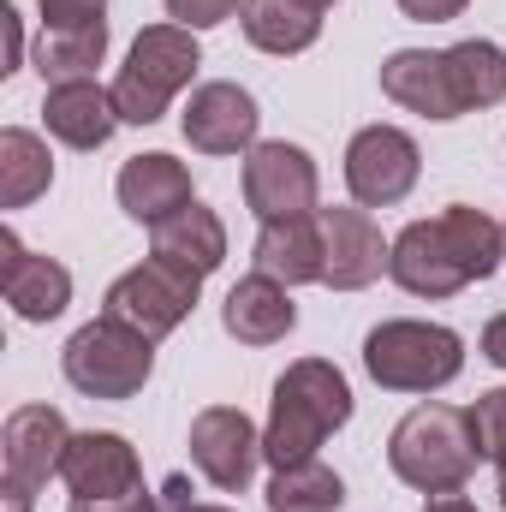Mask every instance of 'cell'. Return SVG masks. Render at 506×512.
I'll return each instance as SVG.
<instances>
[{"label":"cell","instance_id":"1","mask_svg":"<svg viewBox=\"0 0 506 512\" xmlns=\"http://www.w3.org/2000/svg\"><path fill=\"white\" fill-rule=\"evenodd\" d=\"M506 262L501 227L471 209V203H453L441 209L435 221H411L393 251H387V274L411 292V298H453L477 280H489Z\"/></svg>","mask_w":506,"mask_h":512},{"label":"cell","instance_id":"2","mask_svg":"<svg viewBox=\"0 0 506 512\" xmlns=\"http://www.w3.org/2000/svg\"><path fill=\"white\" fill-rule=\"evenodd\" d=\"M352 423V387L328 358H298L286 364V376L274 382L268 405V429H262V459L274 471L316 459V447Z\"/></svg>","mask_w":506,"mask_h":512},{"label":"cell","instance_id":"3","mask_svg":"<svg viewBox=\"0 0 506 512\" xmlns=\"http://www.w3.org/2000/svg\"><path fill=\"white\" fill-rule=\"evenodd\" d=\"M387 465L405 489L423 495H453L465 489V477L477 471V441H471V417L453 405H417L393 423L387 435Z\"/></svg>","mask_w":506,"mask_h":512},{"label":"cell","instance_id":"4","mask_svg":"<svg viewBox=\"0 0 506 512\" xmlns=\"http://www.w3.org/2000/svg\"><path fill=\"white\" fill-rule=\"evenodd\" d=\"M197 66H203L197 30H185V24H149V30H137L126 66L114 78V114H120V126H155L167 114V102L197 78Z\"/></svg>","mask_w":506,"mask_h":512},{"label":"cell","instance_id":"5","mask_svg":"<svg viewBox=\"0 0 506 512\" xmlns=\"http://www.w3.org/2000/svg\"><path fill=\"white\" fill-rule=\"evenodd\" d=\"M364 370L387 393H435L465 370V340L441 322H381L364 334Z\"/></svg>","mask_w":506,"mask_h":512},{"label":"cell","instance_id":"6","mask_svg":"<svg viewBox=\"0 0 506 512\" xmlns=\"http://www.w3.org/2000/svg\"><path fill=\"white\" fill-rule=\"evenodd\" d=\"M60 370L84 399H137L155 370V340H143L137 328L114 322V316H96L66 340Z\"/></svg>","mask_w":506,"mask_h":512},{"label":"cell","instance_id":"7","mask_svg":"<svg viewBox=\"0 0 506 512\" xmlns=\"http://www.w3.org/2000/svg\"><path fill=\"white\" fill-rule=\"evenodd\" d=\"M197 292H203V274H191V268H179V262H167V256H149V262L126 268V274L108 286L102 316L137 328L143 340H167V334L197 310Z\"/></svg>","mask_w":506,"mask_h":512},{"label":"cell","instance_id":"8","mask_svg":"<svg viewBox=\"0 0 506 512\" xmlns=\"http://www.w3.org/2000/svg\"><path fill=\"white\" fill-rule=\"evenodd\" d=\"M423 173V149L417 137L399 126H364L346 143V191L358 209H393L411 197Z\"/></svg>","mask_w":506,"mask_h":512},{"label":"cell","instance_id":"9","mask_svg":"<svg viewBox=\"0 0 506 512\" xmlns=\"http://www.w3.org/2000/svg\"><path fill=\"white\" fill-rule=\"evenodd\" d=\"M316 197H322V173H316L310 149H298L286 137H268V143L245 149V203H251L256 221L316 215Z\"/></svg>","mask_w":506,"mask_h":512},{"label":"cell","instance_id":"10","mask_svg":"<svg viewBox=\"0 0 506 512\" xmlns=\"http://www.w3.org/2000/svg\"><path fill=\"white\" fill-rule=\"evenodd\" d=\"M191 465L221 489V495H245L262 465V429L239 405H203L191 417Z\"/></svg>","mask_w":506,"mask_h":512},{"label":"cell","instance_id":"11","mask_svg":"<svg viewBox=\"0 0 506 512\" xmlns=\"http://www.w3.org/2000/svg\"><path fill=\"white\" fill-rule=\"evenodd\" d=\"M72 447V429L54 405H18L0 429V465H6V489L36 495L48 477H60Z\"/></svg>","mask_w":506,"mask_h":512},{"label":"cell","instance_id":"12","mask_svg":"<svg viewBox=\"0 0 506 512\" xmlns=\"http://www.w3.org/2000/svg\"><path fill=\"white\" fill-rule=\"evenodd\" d=\"M72 501H114V495H137L143 489V465H137V447L114 429H84L72 435L66 447V465H60Z\"/></svg>","mask_w":506,"mask_h":512},{"label":"cell","instance_id":"13","mask_svg":"<svg viewBox=\"0 0 506 512\" xmlns=\"http://www.w3.org/2000/svg\"><path fill=\"white\" fill-rule=\"evenodd\" d=\"M185 143L203 149V155H239V149H256V96L239 90V84H197L191 102H185Z\"/></svg>","mask_w":506,"mask_h":512},{"label":"cell","instance_id":"14","mask_svg":"<svg viewBox=\"0 0 506 512\" xmlns=\"http://www.w3.org/2000/svg\"><path fill=\"white\" fill-rule=\"evenodd\" d=\"M0 292L18 322H54L72 304V274L54 256H36L18 245L12 227H0Z\"/></svg>","mask_w":506,"mask_h":512},{"label":"cell","instance_id":"15","mask_svg":"<svg viewBox=\"0 0 506 512\" xmlns=\"http://www.w3.org/2000/svg\"><path fill=\"white\" fill-rule=\"evenodd\" d=\"M381 96L399 102L405 114H423V120H459L465 102L453 90V72H447V48L429 54V48H399L381 60Z\"/></svg>","mask_w":506,"mask_h":512},{"label":"cell","instance_id":"16","mask_svg":"<svg viewBox=\"0 0 506 512\" xmlns=\"http://www.w3.org/2000/svg\"><path fill=\"white\" fill-rule=\"evenodd\" d=\"M322 215V245H328V268H322V286L334 292H364L370 280H381L387 251L381 245V227L364 209H316Z\"/></svg>","mask_w":506,"mask_h":512},{"label":"cell","instance_id":"17","mask_svg":"<svg viewBox=\"0 0 506 512\" xmlns=\"http://www.w3.org/2000/svg\"><path fill=\"white\" fill-rule=\"evenodd\" d=\"M256 274L280 280V286H310L328 268V245H322V215H286V221H262L256 233Z\"/></svg>","mask_w":506,"mask_h":512},{"label":"cell","instance_id":"18","mask_svg":"<svg viewBox=\"0 0 506 512\" xmlns=\"http://www.w3.org/2000/svg\"><path fill=\"white\" fill-rule=\"evenodd\" d=\"M114 191H120V209H126L131 221H143V227H161L167 215H179L185 203H197L191 197V167L173 161V155H161V149L131 155L126 167H120Z\"/></svg>","mask_w":506,"mask_h":512},{"label":"cell","instance_id":"19","mask_svg":"<svg viewBox=\"0 0 506 512\" xmlns=\"http://www.w3.org/2000/svg\"><path fill=\"white\" fill-rule=\"evenodd\" d=\"M221 328L239 340V346H274L298 328V304H292V286L268 280V274H245L227 304H221Z\"/></svg>","mask_w":506,"mask_h":512},{"label":"cell","instance_id":"20","mask_svg":"<svg viewBox=\"0 0 506 512\" xmlns=\"http://www.w3.org/2000/svg\"><path fill=\"white\" fill-rule=\"evenodd\" d=\"M42 120H48V137H60L66 149H102L120 114H114V90H102L96 78L90 84H60L42 96Z\"/></svg>","mask_w":506,"mask_h":512},{"label":"cell","instance_id":"21","mask_svg":"<svg viewBox=\"0 0 506 512\" xmlns=\"http://www.w3.org/2000/svg\"><path fill=\"white\" fill-rule=\"evenodd\" d=\"M149 233H155V256H167V262H179V268H191V274H215V268L227 262V227H221V215L203 209V203H185L179 215H167V221L149 227Z\"/></svg>","mask_w":506,"mask_h":512},{"label":"cell","instance_id":"22","mask_svg":"<svg viewBox=\"0 0 506 512\" xmlns=\"http://www.w3.org/2000/svg\"><path fill=\"white\" fill-rule=\"evenodd\" d=\"M108 60V24H84V30H42L30 66L42 72L48 90L60 84H90L96 66Z\"/></svg>","mask_w":506,"mask_h":512},{"label":"cell","instance_id":"23","mask_svg":"<svg viewBox=\"0 0 506 512\" xmlns=\"http://www.w3.org/2000/svg\"><path fill=\"white\" fill-rule=\"evenodd\" d=\"M239 24H245V42H251V48L280 54V60L316 48V36H322V12H310V6H298V0H245Z\"/></svg>","mask_w":506,"mask_h":512},{"label":"cell","instance_id":"24","mask_svg":"<svg viewBox=\"0 0 506 512\" xmlns=\"http://www.w3.org/2000/svg\"><path fill=\"white\" fill-rule=\"evenodd\" d=\"M54 185V155L36 131L6 126L0 131V209H30Z\"/></svg>","mask_w":506,"mask_h":512},{"label":"cell","instance_id":"25","mask_svg":"<svg viewBox=\"0 0 506 512\" xmlns=\"http://www.w3.org/2000/svg\"><path fill=\"white\" fill-rule=\"evenodd\" d=\"M447 72H453V90H459L465 114H477V108H501L506 102V54L489 42V36L453 42V48H447Z\"/></svg>","mask_w":506,"mask_h":512},{"label":"cell","instance_id":"26","mask_svg":"<svg viewBox=\"0 0 506 512\" xmlns=\"http://www.w3.org/2000/svg\"><path fill=\"white\" fill-rule=\"evenodd\" d=\"M340 507H346V483L322 459H304V465H286V471L268 477V512H340Z\"/></svg>","mask_w":506,"mask_h":512},{"label":"cell","instance_id":"27","mask_svg":"<svg viewBox=\"0 0 506 512\" xmlns=\"http://www.w3.org/2000/svg\"><path fill=\"white\" fill-rule=\"evenodd\" d=\"M465 417H471V441H477V459H489V465H506V387H489V393H477V405H471Z\"/></svg>","mask_w":506,"mask_h":512},{"label":"cell","instance_id":"28","mask_svg":"<svg viewBox=\"0 0 506 512\" xmlns=\"http://www.w3.org/2000/svg\"><path fill=\"white\" fill-rule=\"evenodd\" d=\"M42 6V30H84V24H108V0H36Z\"/></svg>","mask_w":506,"mask_h":512},{"label":"cell","instance_id":"29","mask_svg":"<svg viewBox=\"0 0 506 512\" xmlns=\"http://www.w3.org/2000/svg\"><path fill=\"white\" fill-rule=\"evenodd\" d=\"M233 12H245V0H167V18L185 24V30H215Z\"/></svg>","mask_w":506,"mask_h":512},{"label":"cell","instance_id":"30","mask_svg":"<svg viewBox=\"0 0 506 512\" xmlns=\"http://www.w3.org/2000/svg\"><path fill=\"white\" fill-rule=\"evenodd\" d=\"M155 512H233V507L191 501V483H185V477H167V483H161V495H155Z\"/></svg>","mask_w":506,"mask_h":512},{"label":"cell","instance_id":"31","mask_svg":"<svg viewBox=\"0 0 506 512\" xmlns=\"http://www.w3.org/2000/svg\"><path fill=\"white\" fill-rule=\"evenodd\" d=\"M471 0H399V12L405 18H417V24H447V18H459Z\"/></svg>","mask_w":506,"mask_h":512},{"label":"cell","instance_id":"32","mask_svg":"<svg viewBox=\"0 0 506 512\" xmlns=\"http://www.w3.org/2000/svg\"><path fill=\"white\" fill-rule=\"evenodd\" d=\"M66 512H155V495L137 489V495H114V501H72Z\"/></svg>","mask_w":506,"mask_h":512},{"label":"cell","instance_id":"33","mask_svg":"<svg viewBox=\"0 0 506 512\" xmlns=\"http://www.w3.org/2000/svg\"><path fill=\"white\" fill-rule=\"evenodd\" d=\"M0 24H6V42H12V54H6L0 72H18V66H24V24H18V6H0Z\"/></svg>","mask_w":506,"mask_h":512},{"label":"cell","instance_id":"34","mask_svg":"<svg viewBox=\"0 0 506 512\" xmlns=\"http://www.w3.org/2000/svg\"><path fill=\"white\" fill-rule=\"evenodd\" d=\"M483 358H489L495 370H506V316H495V322L483 328Z\"/></svg>","mask_w":506,"mask_h":512},{"label":"cell","instance_id":"35","mask_svg":"<svg viewBox=\"0 0 506 512\" xmlns=\"http://www.w3.org/2000/svg\"><path fill=\"white\" fill-rule=\"evenodd\" d=\"M423 512H477V507L453 489V495H429V501H423Z\"/></svg>","mask_w":506,"mask_h":512},{"label":"cell","instance_id":"36","mask_svg":"<svg viewBox=\"0 0 506 512\" xmlns=\"http://www.w3.org/2000/svg\"><path fill=\"white\" fill-rule=\"evenodd\" d=\"M298 6H310V12H328V6H334V0H298Z\"/></svg>","mask_w":506,"mask_h":512},{"label":"cell","instance_id":"37","mask_svg":"<svg viewBox=\"0 0 506 512\" xmlns=\"http://www.w3.org/2000/svg\"><path fill=\"white\" fill-rule=\"evenodd\" d=\"M501 507H506V465H501Z\"/></svg>","mask_w":506,"mask_h":512},{"label":"cell","instance_id":"38","mask_svg":"<svg viewBox=\"0 0 506 512\" xmlns=\"http://www.w3.org/2000/svg\"><path fill=\"white\" fill-rule=\"evenodd\" d=\"M501 245H506V227H501Z\"/></svg>","mask_w":506,"mask_h":512}]
</instances>
